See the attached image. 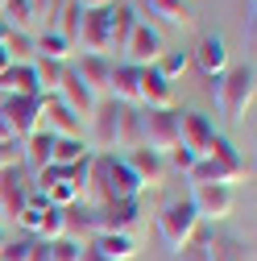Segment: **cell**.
Listing matches in <instances>:
<instances>
[{
  "label": "cell",
  "mask_w": 257,
  "mask_h": 261,
  "mask_svg": "<svg viewBox=\"0 0 257 261\" xmlns=\"http://www.w3.org/2000/svg\"><path fill=\"white\" fill-rule=\"evenodd\" d=\"M87 195L100 203H112V199H137L141 195V182L137 174L124 166V158L116 153H91V174H87Z\"/></svg>",
  "instance_id": "6da1fadb"
},
{
  "label": "cell",
  "mask_w": 257,
  "mask_h": 261,
  "mask_svg": "<svg viewBox=\"0 0 257 261\" xmlns=\"http://www.w3.org/2000/svg\"><path fill=\"white\" fill-rule=\"evenodd\" d=\"M208 91H212L216 108L224 112V120L237 124V120H245V112L253 108L257 75H253V67H233V71H224L220 79H212V83H208Z\"/></svg>",
  "instance_id": "7a4b0ae2"
},
{
  "label": "cell",
  "mask_w": 257,
  "mask_h": 261,
  "mask_svg": "<svg viewBox=\"0 0 257 261\" xmlns=\"http://www.w3.org/2000/svg\"><path fill=\"white\" fill-rule=\"evenodd\" d=\"M158 232L170 245V253H187L199 241V216L191 207V199H170L158 207Z\"/></svg>",
  "instance_id": "3957f363"
},
{
  "label": "cell",
  "mask_w": 257,
  "mask_h": 261,
  "mask_svg": "<svg viewBox=\"0 0 257 261\" xmlns=\"http://www.w3.org/2000/svg\"><path fill=\"white\" fill-rule=\"evenodd\" d=\"M141 220V203L137 199H112V203H95L83 212V228L91 237L100 232H133Z\"/></svg>",
  "instance_id": "277c9868"
},
{
  "label": "cell",
  "mask_w": 257,
  "mask_h": 261,
  "mask_svg": "<svg viewBox=\"0 0 257 261\" xmlns=\"http://www.w3.org/2000/svg\"><path fill=\"white\" fill-rule=\"evenodd\" d=\"M141 145L166 158L178 145V112L174 108H145L141 112Z\"/></svg>",
  "instance_id": "5b68a950"
},
{
  "label": "cell",
  "mask_w": 257,
  "mask_h": 261,
  "mask_svg": "<svg viewBox=\"0 0 257 261\" xmlns=\"http://www.w3.org/2000/svg\"><path fill=\"white\" fill-rule=\"evenodd\" d=\"M120 112H124V104L108 100V95L95 104V112H91V133H87V149H91V153H112V149H116Z\"/></svg>",
  "instance_id": "8992f818"
},
{
  "label": "cell",
  "mask_w": 257,
  "mask_h": 261,
  "mask_svg": "<svg viewBox=\"0 0 257 261\" xmlns=\"http://www.w3.org/2000/svg\"><path fill=\"white\" fill-rule=\"evenodd\" d=\"M0 108H5V120L17 145L42 128V95H9V100H0Z\"/></svg>",
  "instance_id": "52a82bcc"
},
{
  "label": "cell",
  "mask_w": 257,
  "mask_h": 261,
  "mask_svg": "<svg viewBox=\"0 0 257 261\" xmlns=\"http://www.w3.org/2000/svg\"><path fill=\"white\" fill-rule=\"evenodd\" d=\"M120 54H124V62H128V67L145 71V67H153V62L162 58L166 50H162V38H158V29H153V25H145V21H137Z\"/></svg>",
  "instance_id": "ba28073f"
},
{
  "label": "cell",
  "mask_w": 257,
  "mask_h": 261,
  "mask_svg": "<svg viewBox=\"0 0 257 261\" xmlns=\"http://www.w3.org/2000/svg\"><path fill=\"white\" fill-rule=\"evenodd\" d=\"M233 203H237V195L233 187H191V207H195L199 220H224V216H233Z\"/></svg>",
  "instance_id": "9c48e42d"
},
{
  "label": "cell",
  "mask_w": 257,
  "mask_h": 261,
  "mask_svg": "<svg viewBox=\"0 0 257 261\" xmlns=\"http://www.w3.org/2000/svg\"><path fill=\"white\" fill-rule=\"evenodd\" d=\"M212 137H216V124L203 112H178V145L183 149H191L195 158H203L208 145H212Z\"/></svg>",
  "instance_id": "30bf717a"
},
{
  "label": "cell",
  "mask_w": 257,
  "mask_h": 261,
  "mask_svg": "<svg viewBox=\"0 0 257 261\" xmlns=\"http://www.w3.org/2000/svg\"><path fill=\"white\" fill-rule=\"evenodd\" d=\"M191 67H199L208 79H220L224 71H228V42H224L220 34H208L195 46V54H191Z\"/></svg>",
  "instance_id": "8fae6325"
},
{
  "label": "cell",
  "mask_w": 257,
  "mask_h": 261,
  "mask_svg": "<svg viewBox=\"0 0 257 261\" xmlns=\"http://www.w3.org/2000/svg\"><path fill=\"white\" fill-rule=\"evenodd\" d=\"M124 166L137 174L141 187H158V182L166 178V158H162V153H153V149H145V145L128 149V153H124Z\"/></svg>",
  "instance_id": "7c38bea8"
},
{
  "label": "cell",
  "mask_w": 257,
  "mask_h": 261,
  "mask_svg": "<svg viewBox=\"0 0 257 261\" xmlns=\"http://www.w3.org/2000/svg\"><path fill=\"white\" fill-rule=\"evenodd\" d=\"M42 128L54 137H79V116L58 95H42Z\"/></svg>",
  "instance_id": "4fadbf2b"
},
{
  "label": "cell",
  "mask_w": 257,
  "mask_h": 261,
  "mask_svg": "<svg viewBox=\"0 0 257 261\" xmlns=\"http://www.w3.org/2000/svg\"><path fill=\"white\" fill-rule=\"evenodd\" d=\"M25 199H29V182L21 178V166L0 170V220H17Z\"/></svg>",
  "instance_id": "5bb4252c"
},
{
  "label": "cell",
  "mask_w": 257,
  "mask_h": 261,
  "mask_svg": "<svg viewBox=\"0 0 257 261\" xmlns=\"http://www.w3.org/2000/svg\"><path fill=\"white\" fill-rule=\"evenodd\" d=\"M83 54H104L108 58V9H91L83 13V25H79V42Z\"/></svg>",
  "instance_id": "9a60e30c"
},
{
  "label": "cell",
  "mask_w": 257,
  "mask_h": 261,
  "mask_svg": "<svg viewBox=\"0 0 257 261\" xmlns=\"http://www.w3.org/2000/svg\"><path fill=\"white\" fill-rule=\"evenodd\" d=\"M137 104H145V108H174V87L153 67H145V71H137Z\"/></svg>",
  "instance_id": "2e32d148"
},
{
  "label": "cell",
  "mask_w": 257,
  "mask_h": 261,
  "mask_svg": "<svg viewBox=\"0 0 257 261\" xmlns=\"http://www.w3.org/2000/svg\"><path fill=\"white\" fill-rule=\"evenodd\" d=\"M83 83H87V91L95 95V100H104L108 95V75H112V58H104V54H83L75 67H71Z\"/></svg>",
  "instance_id": "e0dca14e"
},
{
  "label": "cell",
  "mask_w": 257,
  "mask_h": 261,
  "mask_svg": "<svg viewBox=\"0 0 257 261\" xmlns=\"http://www.w3.org/2000/svg\"><path fill=\"white\" fill-rule=\"evenodd\" d=\"M9 95H42L34 62H13V67L0 75V100H9Z\"/></svg>",
  "instance_id": "ac0fdd59"
},
{
  "label": "cell",
  "mask_w": 257,
  "mask_h": 261,
  "mask_svg": "<svg viewBox=\"0 0 257 261\" xmlns=\"http://www.w3.org/2000/svg\"><path fill=\"white\" fill-rule=\"evenodd\" d=\"M58 100L67 104V108H71L75 116H91V112H95V104H100V100H95V95L87 91V83H83V79H79V75H75L71 67H67V75H62V87H58Z\"/></svg>",
  "instance_id": "d6986e66"
},
{
  "label": "cell",
  "mask_w": 257,
  "mask_h": 261,
  "mask_svg": "<svg viewBox=\"0 0 257 261\" xmlns=\"http://www.w3.org/2000/svg\"><path fill=\"white\" fill-rule=\"evenodd\" d=\"M108 100H116V104H124V108H137V67H128V62H112Z\"/></svg>",
  "instance_id": "ffe728a7"
},
{
  "label": "cell",
  "mask_w": 257,
  "mask_h": 261,
  "mask_svg": "<svg viewBox=\"0 0 257 261\" xmlns=\"http://www.w3.org/2000/svg\"><path fill=\"white\" fill-rule=\"evenodd\" d=\"M87 245L100 253L104 261H133V257H137V241H133V232H100V237H91Z\"/></svg>",
  "instance_id": "44dd1931"
},
{
  "label": "cell",
  "mask_w": 257,
  "mask_h": 261,
  "mask_svg": "<svg viewBox=\"0 0 257 261\" xmlns=\"http://www.w3.org/2000/svg\"><path fill=\"white\" fill-rule=\"evenodd\" d=\"M187 178H191V187H233L237 178H245V174H237V170H228L224 162H216V158H199L195 166L187 170Z\"/></svg>",
  "instance_id": "7402d4cb"
},
{
  "label": "cell",
  "mask_w": 257,
  "mask_h": 261,
  "mask_svg": "<svg viewBox=\"0 0 257 261\" xmlns=\"http://www.w3.org/2000/svg\"><path fill=\"white\" fill-rule=\"evenodd\" d=\"M50 149H54V133H46V128H38L34 137L21 141V166L29 174H38L42 166H50Z\"/></svg>",
  "instance_id": "603a6c76"
},
{
  "label": "cell",
  "mask_w": 257,
  "mask_h": 261,
  "mask_svg": "<svg viewBox=\"0 0 257 261\" xmlns=\"http://www.w3.org/2000/svg\"><path fill=\"white\" fill-rule=\"evenodd\" d=\"M133 25H137V9H133V5H112V9H108V54H112V50H124Z\"/></svg>",
  "instance_id": "cb8c5ba5"
},
{
  "label": "cell",
  "mask_w": 257,
  "mask_h": 261,
  "mask_svg": "<svg viewBox=\"0 0 257 261\" xmlns=\"http://www.w3.org/2000/svg\"><path fill=\"white\" fill-rule=\"evenodd\" d=\"M199 249H203V261H253V253L233 237H208L199 241Z\"/></svg>",
  "instance_id": "d4e9b609"
},
{
  "label": "cell",
  "mask_w": 257,
  "mask_h": 261,
  "mask_svg": "<svg viewBox=\"0 0 257 261\" xmlns=\"http://www.w3.org/2000/svg\"><path fill=\"white\" fill-rule=\"evenodd\" d=\"M0 21L13 34H29L34 29V9H29V0H0Z\"/></svg>",
  "instance_id": "484cf974"
},
{
  "label": "cell",
  "mask_w": 257,
  "mask_h": 261,
  "mask_svg": "<svg viewBox=\"0 0 257 261\" xmlns=\"http://www.w3.org/2000/svg\"><path fill=\"white\" fill-rule=\"evenodd\" d=\"M83 158H91L83 137H54V149H50L54 166H75V162H83Z\"/></svg>",
  "instance_id": "4316f807"
},
{
  "label": "cell",
  "mask_w": 257,
  "mask_h": 261,
  "mask_svg": "<svg viewBox=\"0 0 257 261\" xmlns=\"http://www.w3.org/2000/svg\"><path fill=\"white\" fill-rule=\"evenodd\" d=\"M0 261H46V249L38 237H21V241H5Z\"/></svg>",
  "instance_id": "83f0119b"
},
{
  "label": "cell",
  "mask_w": 257,
  "mask_h": 261,
  "mask_svg": "<svg viewBox=\"0 0 257 261\" xmlns=\"http://www.w3.org/2000/svg\"><path fill=\"white\" fill-rule=\"evenodd\" d=\"M34 71H38V87H42V95H58V87H62V75H67V62L34 58Z\"/></svg>",
  "instance_id": "f1b7e54d"
},
{
  "label": "cell",
  "mask_w": 257,
  "mask_h": 261,
  "mask_svg": "<svg viewBox=\"0 0 257 261\" xmlns=\"http://www.w3.org/2000/svg\"><path fill=\"white\" fill-rule=\"evenodd\" d=\"M145 9H149L153 17H162L166 25H191L187 0H145Z\"/></svg>",
  "instance_id": "f546056e"
},
{
  "label": "cell",
  "mask_w": 257,
  "mask_h": 261,
  "mask_svg": "<svg viewBox=\"0 0 257 261\" xmlns=\"http://www.w3.org/2000/svg\"><path fill=\"white\" fill-rule=\"evenodd\" d=\"M141 145V112L137 108H124L120 112V137H116V149H137Z\"/></svg>",
  "instance_id": "4dcf8cb0"
},
{
  "label": "cell",
  "mask_w": 257,
  "mask_h": 261,
  "mask_svg": "<svg viewBox=\"0 0 257 261\" xmlns=\"http://www.w3.org/2000/svg\"><path fill=\"white\" fill-rule=\"evenodd\" d=\"M67 54H71V46L62 42L54 29H46V34H38L34 38V58H50V62H67Z\"/></svg>",
  "instance_id": "1f68e13d"
},
{
  "label": "cell",
  "mask_w": 257,
  "mask_h": 261,
  "mask_svg": "<svg viewBox=\"0 0 257 261\" xmlns=\"http://www.w3.org/2000/svg\"><path fill=\"white\" fill-rule=\"evenodd\" d=\"M203 158H216V162H224L228 170H237V174H245V162H241V153H237V145L224 137V133H216L212 137V145H208V153Z\"/></svg>",
  "instance_id": "d6a6232c"
},
{
  "label": "cell",
  "mask_w": 257,
  "mask_h": 261,
  "mask_svg": "<svg viewBox=\"0 0 257 261\" xmlns=\"http://www.w3.org/2000/svg\"><path fill=\"white\" fill-rule=\"evenodd\" d=\"M153 71L162 75L166 83H174L178 75H187V71H191V54H187V50H170V54H162V58L153 62Z\"/></svg>",
  "instance_id": "836d02e7"
},
{
  "label": "cell",
  "mask_w": 257,
  "mask_h": 261,
  "mask_svg": "<svg viewBox=\"0 0 257 261\" xmlns=\"http://www.w3.org/2000/svg\"><path fill=\"white\" fill-rule=\"evenodd\" d=\"M58 17H62V21H58V29H54V34L67 42V46H75V42H79V25H83V9L71 0L67 9H58Z\"/></svg>",
  "instance_id": "e575fe53"
},
{
  "label": "cell",
  "mask_w": 257,
  "mask_h": 261,
  "mask_svg": "<svg viewBox=\"0 0 257 261\" xmlns=\"http://www.w3.org/2000/svg\"><path fill=\"white\" fill-rule=\"evenodd\" d=\"M42 249H46V261H79L83 241H75V237H58V241H42Z\"/></svg>",
  "instance_id": "d590c367"
},
{
  "label": "cell",
  "mask_w": 257,
  "mask_h": 261,
  "mask_svg": "<svg viewBox=\"0 0 257 261\" xmlns=\"http://www.w3.org/2000/svg\"><path fill=\"white\" fill-rule=\"evenodd\" d=\"M42 241H58V237H67V207H46L42 212Z\"/></svg>",
  "instance_id": "8d00e7d4"
},
{
  "label": "cell",
  "mask_w": 257,
  "mask_h": 261,
  "mask_svg": "<svg viewBox=\"0 0 257 261\" xmlns=\"http://www.w3.org/2000/svg\"><path fill=\"white\" fill-rule=\"evenodd\" d=\"M46 199H50V207H75V203L83 199V191L67 178V182H54V187L46 191Z\"/></svg>",
  "instance_id": "74e56055"
},
{
  "label": "cell",
  "mask_w": 257,
  "mask_h": 261,
  "mask_svg": "<svg viewBox=\"0 0 257 261\" xmlns=\"http://www.w3.org/2000/svg\"><path fill=\"white\" fill-rule=\"evenodd\" d=\"M5 50H9L13 62H34V38H29V34H13V29H9Z\"/></svg>",
  "instance_id": "f35d334b"
},
{
  "label": "cell",
  "mask_w": 257,
  "mask_h": 261,
  "mask_svg": "<svg viewBox=\"0 0 257 261\" xmlns=\"http://www.w3.org/2000/svg\"><path fill=\"white\" fill-rule=\"evenodd\" d=\"M17 224L25 228L29 237H38V232H42V207H29V203H25V207H21V216H17Z\"/></svg>",
  "instance_id": "ab89813d"
},
{
  "label": "cell",
  "mask_w": 257,
  "mask_h": 261,
  "mask_svg": "<svg viewBox=\"0 0 257 261\" xmlns=\"http://www.w3.org/2000/svg\"><path fill=\"white\" fill-rule=\"evenodd\" d=\"M17 166H21V145L0 141V170H17Z\"/></svg>",
  "instance_id": "60d3db41"
},
{
  "label": "cell",
  "mask_w": 257,
  "mask_h": 261,
  "mask_svg": "<svg viewBox=\"0 0 257 261\" xmlns=\"http://www.w3.org/2000/svg\"><path fill=\"white\" fill-rule=\"evenodd\" d=\"M166 162H170V166H174V170H183V174H187V170H191V166H195V162H199V158H195V153H191V149H183V145H174V149L166 153Z\"/></svg>",
  "instance_id": "b9f144b4"
},
{
  "label": "cell",
  "mask_w": 257,
  "mask_h": 261,
  "mask_svg": "<svg viewBox=\"0 0 257 261\" xmlns=\"http://www.w3.org/2000/svg\"><path fill=\"white\" fill-rule=\"evenodd\" d=\"M29 9H34V25L38 21L50 25V17H58V0H29Z\"/></svg>",
  "instance_id": "7bdbcfd3"
},
{
  "label": "cell",
  "mask_w": 257,
  "mask_h": 261,
  "mask_svg": "<svg viewBox=\"0 0 257 261\" xmlns=\"http://www.w3.org/2000/svg\"><path fill=\"white\" fill-rule=\"evenodd\" d=\"M75 5H79L83 13H91V9H112L116 0H75Z\"/></svg>",
  "instance_id": "ee69618b"
},
{
  "label": "cell",
  "mask_w": 257,
  "mask_h": 261,
  "mask_svg": "<svg viewBox=\"0 0 257 261\" xmlns=\"http://www.w3.org/2000/svg\"><path fill=\"white\" fill-rule=\"evenodd\" d=\"M0 141H13V128H9V120H5V108H0Z\"/></svg>",
  "instance_id": "f6af8a7d"
},
{
  "label": "cell",
  "mask_w": 257,
  "mask_h": 261,
  "mask_svg": "<svg viewBox=\"0 0 257 261\" xmlns=\"http://www.w3.org/2000/svg\"><path fill=\"white\" fill-rule=\"evenodd\" d=\"M79 261H104V257H100V253H95L91 245H83V253H79Z\"/></svg>",
  "instance_id": "bcb514c9"
},
{
  "label": "cell",
  "mask_w": 257,
  "mask_h": 261,
  "mask_svg": "<svg viewBox=\"0 0 257 261\" xmlns=\"http://www.w3.org/2000/svg\"><path fill=\"white\" fill-rule=\"evenodd\" d=\"M9 67H13V58H9V50H5V46H0V75H5Z\"/></svg>",
  "instance_id": "7dc6e473"
},
{
  "label": "cell",
  "mask_w": 257,
  "mask_h": 261,
  "mask_svg": "<svg viewBox=\"0 0 257 261\" xmlns=\"http://www.w3.org/2000/svg\"><path fill=\"white\" fill-rule=\"evenodd\" d=\"M5 38H9V25H5V21H0V46H5Z\"/></svg>",
  "instance_id": "c3c4849f"
},
{
  "label": "cell",
  "mask_w": 257,
  "mask_h": 261,
  "mask_svg": "<svg viewBox=\"0 0 257 261\" xmlns=\"http://www.w3.org/2000/svg\"><path fill=\"white\" fill-rule=\"evenodd\" d=\"M5 241H9V237H5V228H0V249H5Z\"/></svg>",
  "instance_id": "681fc988"
}]
</instances>
